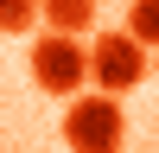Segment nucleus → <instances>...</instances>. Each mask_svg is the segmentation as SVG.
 I'll list each match as a JSON object with an SVG mask.
<instances>
[{
	"instance_id": "2",
	"label": "nucleus",
	"mask_w": 159,
	"mask_h": 153,
	"mask_svg": "<svg viewBox=\"0 0 159 153\" xmlns=\"http://www.w3.org/2000/svg\"><path fill=\"white\" fill-rule=\"evenodd\" d=\"M83 70H89V89L121 96V89H134L147 76V51L127 32H102V38H83Z\"/></svg>"
},
{
	"instance_id": "5",
	"label": "nucleus",
	"mask_w": 159,
	"mask_h": 153,
	"mask_svg": "<svg viewBox=\"0 0 159 153\" xmlns=\"http://www.w3.org/2000/svg\"><path fill=\"white\" fill-rule=\"evenodd\" d=\"M127 38H134L140 51L159 45V0H134V7H127Z\"/></svg>"
},
{
	"instance_id": "3",
	"label": "nucleus",
	"mask_w": 159,
	"mask_h": 153,
	"mask_svg": "<svg viewBox=\"0 0 159 153\" xmlns=\"http://www.w3.org/2000/svg\"><path fill=\"white\" fill-rule=\"evenodd\" d=\"M32 83L45 96H83L89 70H83V38L70 32H38L32 38Z\"/></svg>"
},
{
	"instance_id": "1",
	"label": "nucleus",
	"mask_w": 159,
	"mask_h": 153,
	"mask_svg": "<svg viewBox=\"0 0 159 153\" xmlns=\"http://www.w3.org/2000/svg\"><path fill=\"white\" fill-rule=\"evenodd\" d=\"M64 147H70V153H121V147H127V115H121V102L102 96V89L70 96V109H64Z\"/></svg>"
},
{
	"instance_id": "4",
	"label": "nucleus",
	"mask_w": 159,
	"mask_h": 153,
	"mask_svg": "<svg viewBox=\"0 0 159 153\" xmlns=\"http://www.w3.org/2000/svg\"><path fill=\"white\" fill-rule=\"evenodd\" d=\"M38 26H45V32L83 38L89 26H96V0H38Z\"/></svg>"
},
{
	"instance_id": "6",
	"label": "nucleus",
	"mask_w": 159,
	"mask_h": 153,
	"mask_svg": "<svg viewBox=\"0 0 159 153\" xmlns=\"http://www.w3.org/2000/svg\"><path fill=\"white\" fill-rule=\"evenodd\" d=\"M38 26V0H0V38H19Z\"/></svg>"
}]
</instances>
